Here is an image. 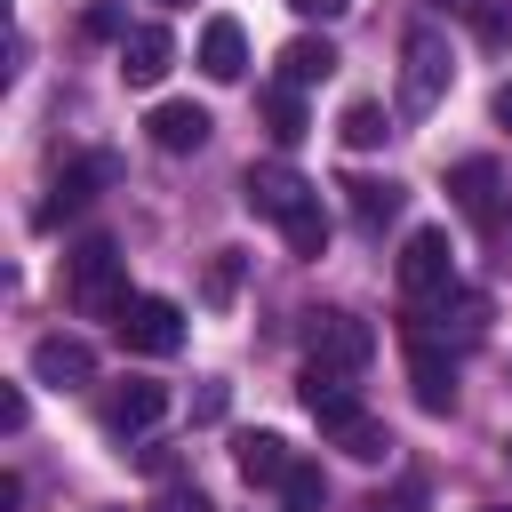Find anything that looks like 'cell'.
Masks as SVG:
<instances>
[{
	"label": "cell",
	"instance_id": "cell-10",
	"mask_svg": "<svg viewBox=\"0 0 512 512\" xmlns=\"http://www.w3.org/2000/svg\"><path fill=\"white\" fill-rule=\"evenodd\" d=\"M296 400L312 408V424H320L328 440H336L344 424H360V416H368V408H360V392H352L344 376H328V368H304V384H296Z\"/></svg>",
	"mask_w": 512,
	"mask_h": 512
},
{
	"label": "cell",
	"instance_id": "cell-6",
	"mask_svg": "<svg viewBox=\"0 0 512 512\" xmlns=\"http://www.w3.org/2000/svg\"><path fill=\"white\" fill-rule=\"evenodd\" d=\"M112 328H120V344L144 352V360H168V352L184 344V312H176L168 296H128V312H120Z\"/></svg>",
	"mask_w": 512,
	"mask_h": 512
},
{
	"label": "cell",
	"instance_id": "cell-22",
	"mask_svg": "<svg viewBox=\"0 0 512 512\" xmlns=\"http://www.w3.org/2000/svg\"><path fill=\"white\" fill-rule=\"evenodd\" d=\"M280 240H288V256H304V264H312V256L328 248V208L312 200V208H304L296 224H280Z\"/></svg>",
	"mask_w": 512,
	"mask_h": 512
},
{
	"label": "cell",
	"instance_id": "cell-27",
	"mask_svg": "<svg viewBox=\"0 0 512 512\" xmlns=\"http://www.w3.org/2000/svg\"><path fill=\"white\" fill-rule=\"evenodd\" d=\"M16 424H24V392L8 384V392H0V432H16Z\"/></svg>",
	"mask_w": 512,
	"mask_h": 512
},
{
	"label": "cell",
	"instance_id": "cell-13",
	"mask_svg": "<svg viewBox=\"0 0 512 512\" xmlns=\"http://www.w3.org/2000/svg\"><path fill=\"white\" fill-rule=\"evenodd\" d=\"M232 464H240L248 488H280V480L296 472V448H288L280 432H240V440H232Z\"/></svg>",
	"mask_w": 512,
	"mask_h": 512
},
{
	"label": "cell",
	"instance_id": "cell-24",
	"mask_svg": "<svg viewBox=\"0 0 512 512\" xmlns=\"http://www.w3.org/2000/svg\"><path fill=\"white\" fill-rule=\"evenodd\" d=\"M336 448H344V456H352V464H376V456H384V448H392V432H384V424H376V416H360V424H344V432H336Z\"/></svg>",
	"mask_w": 512,
	"mask_h": 512
},
{
	"label": "cell",
	"instance_id": "cell-31",
	"mask_svg": "<svg viewBox=\"0 0 512 512\" xmlns=\"http://www.w3.org/2000/svg\"><path fill=\"white\" fill-rule=\"evenodd\" d=\"M504 456H512V440H504Z\"/></svg>",
	"mask_w": 512,
	"mask_h": 512
},
{
	"label": "cell",
	"instance_id": "cell-18",
	"mask_svg": "<svg viewBox=\"0 0 512 512\" xmlns=\"http://www.w3.org/2000/svg\"><path fill=\"white\" fill-rule=\"evenodd\" d=\"M328 72H336V48L312 40V32L280 48V88H312V80H328Z\"/></svg>",
	"mask_w": 512,
	"mask_h": 512
},
{
	"label": "cell",
	"instance_id": "cell-5",
	"mask_svg": "<svg viewBox=\"0 0 512 512\" xmlns=\"http://www.w3.org/2000/svg\"><path fill=\"white\" fill-rule=\"evenodd\" d=\"M240 200H248L256 216H272V224H296V216H304L320 192H312V184H304L288 160H264V168H248V176H240Z\"/></svg>",
	"mask_w": 512,
	"mask_h": 512
},
{
	"label": "cell",
	"instance_id": "cell-26",
	"mask_svg": "<svg viewBox=\"0 0 512 512\" xmlns=\"http://www.w3.org/2000/svg\"><path fill=\"white\" fill-rule=\"evenodd\" d=\"M152 512H208V496H200V488H160Z\"/></svg>",
	"mask_w": 512,
	"mask_h": 512
},
{
	"label": "cell",
	"instance_id": "cell-21",
	"mask_svg": "<svg viewBox=\"0 0 512 512\" xmlns=\"http://www.w3.org/2000/svg\"><path fill=\"white\" fill-rule=\"evenodd\" d=\"M320 504H328V480H320V464L296 456V472L280 480V512H320Z\"/></svg>",
	"mask_w": 512,
	"mask_h": 512
},
{
	"label": "cell",
	"instance_id": "cell-4",
	"mask_svg": "<svg viewBox=\"0 0 512 512\" xmlns=\"http://www.w3.org/2000/svg\"><path fill=\"white\" fill-rule=\"evenodd\" d=\"M448 288H456V248H448V232H440V224L408 232V248H400V296H408V304H440Z\"/></svg>",
	"mask_w": 512,
	"mask_h": 512
},
{
	"label": "cell",
	"instance_id": "cell-20",
	"mask_svg": "<svg viewBox=\"0 0 512 512\" xmlns=\"http://www.w3.org/2000/svg\"><path fill=\"white\" fill-rule=\"evenodd\" d=\"M432 8L464 16V24H472V32L488 40V48H496V40H512V16H504V0H432Z\"/></svg>",
	"mask_w": 512,
	"mask_h": 512
},
{
	"label": "cell",
	"instance_id": "cell-1",
	"mask_svg": "<svg viewBox=\"0 0 512 512\" xmlns=\"http://www.w3.org/2000/svg\"><path fill=\"white\" fill-rule=\"evenodd\" d=\"M64 288H72V312H88V320H120V312H128L120 248H112V240H80V248L64 256Z\"/></svg>",
	"mask_w": 512,
	"mask_h": 512
},
{
	"label": "cell",
	"instance_id": "cell-32",
	"mask_svg": "<svg viewBox=\"0 0 512 512\" xmlns=\"http://www.w3.org/2000/svg\"><path fill=\"white\" fill-rule=\"evenodd\" d=\"M168 8H176V0H168Z\"/></svg>",
	"mask_w": 512,
	"mask_h": 512
},
{
	"label": "cell",
	"instance_id": "cell-11",
	"mask_svg": "<svg viewBox=\"0 0 512 512\" xmlns=\"http://www.w3.org/2000/svg\"><path fill=\"white\" fill-rule=\"evenodd\" d=\"M32 376H40V384H56V392L96 384V352H88L80 336H40V344H32Z\"/></svg>",
	"mask_w": 512,
	"mask_h": 512
},
{
	"label": "cell",
	"instance_id": "cell-29",
	"mask_svg": "<svg viewBox=\"0 0 512 512\" xmlns=\"http://www.w3.org/2000/svg\"><path fill=\"white\" fill-rule=\"evenodd\" d=\"M488 112H496V128H512V80H504V88L488 96Z\"/></svg>",
	"mask_w": 512,
	"mask_h": 512
},
{
	"label": "cell",
	"instance_id": "cell-2",
	"mask_svg": "<svg viewBox=\"0 0 512 512\" xmlns=\"http://www.w3.org/2000/svg\"><path fill=\"white\" fill-rule=\"evenodd\" d=\"M448 72H456L448 40H440L432 24H416V32L400 40V112H408V120H424V112L448 96Z\"/></svg>",
	"mask_w": 512,
	"mask_h": 512
},
{
	"label": "cell",
	"instance_id": "cell-28",
	"mask_svg": "<svg viewBox=\"0 0 512 512\" xmlns=\"http://www.w3.org/2000/svg\"><path fill=\"white\" fill-rule=\"evenodd\" d=\"M288 8H296V16H320V24H328V16H344L352 0H288Z\"/></svg>",
	"mask_w": 512,
	"mask_h": 512
},
{
	"label": "cell",
	"instance_id": "cell-30",
	"mask_svg": "<svg viewBox=\"0 0 512 512\" xmlns=\"http://www.w3.org/2000/svg\"><path fill=\"white\" fill-rule=\"evenodd\" d=\"M480 512H504V504H480Z\"/></svg>",
	"mask_w": 512,
	"mask_h": 512
},
{
	"label": "cell",
	"instance_id": "cell-17",
	"mask_svg": "<svg viewBox=\"0 0 512 512\" xmlns=\"http://www.w3.org/2000/svg\"><path fill=\"white\" fill-rule=\"evenodd\" d=\"M344 200H352V224H360V232H384V224L400 216V184H384V176H352Z\"/></svg>",
	"mask_w": 512,
	"mask_h": 512
},
{
	"label": "cell",
	"instance_id": "cell-12",
	"mask_svg": "<svg viewBox=\"0 0 512 512\" xmlns=\"http://www.w3.org/2000/svg\"><path fill=\"white\" fill-rule=\"evenodd\" d=\"M168 416V384H152V376H128V384H112V400H104V424L112 432H152Z\"/></svg>",
	"mask_w": 512,
	"mask_h": 512
},
{
	"label": "cell",
	"instance_id": "cell-7",
	"mask_svg": "<svg viewBox=\"0 0 512 512\" xmlns=\"http://www.w3.org/2000/svg\"><path fill=\"white\" fill-rule=\"evenodd\" d=\"M408 384H416V408L424 416H448L456 408V360L432 336H416V328H408Z\"/></svg>",
	"mask_w": 512,
	"mask_h": 512
},
{
	"label": "cell",
	"instance_id": "cell-14",
	"mask_svg": "<svg viewBox=\"0 0 512 512\" xmlns=\"http://www.w3.org/2000/svg\"><path fill=\"white\" fill-rule=\"evenodd\" d=\"M168 56H176V40H168L160 24H136V32L120 40V80H128V88H152V80L168 72Z\"/></svg>",
	"mask_w": 512,
	"mask_h": 512
},
{
	"label": "cell",
	"instance_id": "cell-15",
	"mask_svg": "<svg viewBox=\"0 0 512 512\" xmlns=\"http://www.w3.org/2000/svg\"><path fill=\"white\" fill-rule=\"evenodd\" d=\"M200 72H208V80H240V72H248V32H240V16H208V32H200Z\"/></svg>",
	"mask_w": 512,
	"mask_h": 512
},
{
	"label": "cell",
	"instance_id": "cell-16",
	"mask_svg": "<svg viewBox=\"0 0 512 512\" xmlns=\"http://www.w3.org/2000/svg\"><path fill=\"white\" fill-rule=\"evenodd\" d=\"M144 128H152V144H160V152H200L216 120H208L200 104H152V120H144Z\"/></svg>",
	"mask_w": 512,
	"mask_h": 512
},
{
	"label": "cell",
	"instance_id": "cell-19",
	"mask_svg": "<svg viewBox=\"0 0 512 512\" xmlns=\"http://www.w3.org/2000/svg\"><path fill=\"white\" fill-rule=\"evenodd\" d=\"M336 136H344L352 152H376V144L392 136V120H384V104H344V120H336Z\"/></svg>",
	"mask_w": 512,
	"mask_h": 512
},
{
	"label": "cell",
	"instance_id": "cell-25",
	"mask_svg": "<svg viewBox=\"0 0 512 512\" xmlns=\"http://www.w3.org/2000/svg\"><path fill=\"white\" fill-rule=\"evenodd\" d=\"M232 288H240V248H216V264H208L200 296H208V304H232Z\"/></svg>",
	"mask_w": 512,
	"mask_h": 512
},
{
	"label": "cell",
	"instance_id": "cell-8",
	"mask_svg": "<svg viewBox=\"0 0 512 512\" xmlns=\"http://www.w3.org/2000/svg\"><path fill=\"white\" fill-rule=\"evenodd\" d=\"M448 192H456V208H464L472 224H488V232L504 224V168H496V160H456V168H448Z\"/></svg>",
	"mask_w": 512,
	"mask_h": 512
},
{
	"label": "cell",
	"instance_id": "cell-3",
	"mask_svg": "<svg viewBox=\"0 0 512 512\" xmlns=\"http://www.w3.org/2000/svg\"><path fill=\"white\" fill-rule=\"evenodd\" d=\"M304 352H312V368H328V376H352V368H368V352H376V328H368L360 312H304Z\"/></svg>",
	"mask_w": 512,
	"mask_h": 512
},
{
	"label": "cell",
	"instance_id": "cell-9",
	"mask_svg": "<svg viewBox=\"0 0 512 512\" xmlns=\"http://www.w3.org/2000/svg\"><path fill=\"white\" fill-rule=\"evenodd\" d=\"M104 184H112V152H88V160H72V168L48 184V200H40V224H64V216H72V208H88Z\"/></svg>",
	"mask_w": 512,
	"mask_h": 512
},
{
	"label": "cell",
	"instance_id": "cell-23",
	"mask_svg": "<svg viewBox=\"0 0 512 512\" xmlns=\"http://www.w3.org/2000/svg\"><path fill=\"white\" fill-rule=\"evenodd\" d=\"M264 120H272V144H296V136H304V104H296V88H264Z\"/></svg>",
	"mask_w": 512,
	"mask_h": 512
}]
</instances>
